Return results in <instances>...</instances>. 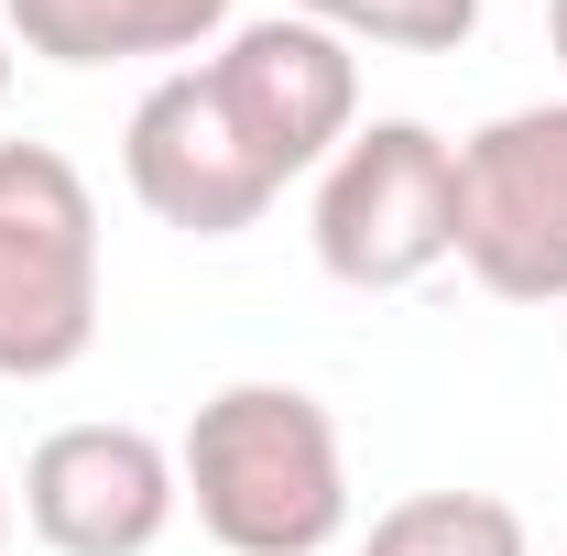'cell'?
I'll return each mask as SVG.
<instances>
[{"mask_svg": "<svg viewBox=\"0 0 567 556\" xmlns=\"http://www.w3.org/2000/svg\"><path fill=\"white\" fill-rule=\"evenodd\" d=\"M175 481L218 556H328L350 535L339 415L306 382H218L175 436Z\"/></svg>", "mask_w": 567, "mask_h": 556, "instance_id": "1", "label": "cell"}, {"mask_svg": "<svg viewBox=\"0 0 567 556\" xmlns=\"http://www.w3.org/2000/svg\"><path fill=\"white\" fill-rule=\"evenodd\" d=\"M99 349V197L55 142H0V382H66Z\"/></svg>", "mask_w": 567, "mask_h": 556, "instance_id": "2", "label": "cell"}, {"mask_svg": "<svg viewBox=\"0 0 567 556\" xmlns=\"http://www.w3.org/2000/svg\"><path fill=\"white\" fill-rule=\"evenodd\" d=\"M317 274L350 295H404L458 262V142L436 121H360L317 175Z\"/></svg>", "mask_w": 567, "mask_h": 556, "instance_id": "3", "label": "cell"}, {"mask_svg": "<svg viewBox=\"0 0 567 556\" xmlns=\"http://www.w3.org/2000/svg\"><path fill=\"white\" fill-rule=\"evenodd\" d=\"M458 262L502 306L567 295V99L502 110L458 142Z\"/></svg>", "mask_w": 567, "mask_h": 556, "instance_id": "4", "label": "cell"}, {"mask_svg": "<svg viewBox=\"0 0 567 556\" xmlns=\"http://www.w3.org/2000/svg\"><path fill=\"white\" fill-rule=\"evenodd\" d=\"M208 87L229 110V132L262 153V175H328V153L360 132V44H339L328 22L306 11H262V22H229L208 55Z\"/></svg>", "mask_w": 567, "mask_h": 556, "instance_id": "5", "label": "cell"}, {"mask_svg": "<svg viewBox=\"0 0 567 556\" xmlns=\"http://www.w3.org/2000/svg\"><path fill=\"white\" fill-rule=\"evenodd\" d=\"M175 513H186V481H175V447L153 425L87 415L22 459V524L55 556H153Z\"/></svg>", "mask_w": 567, "mask_h": 556, "instance_id": "6", "label": "cell"}, {"mask_svg": "<svg viewBox=\"0 0 567 556\" xmlns=\"http://www.w3.org/2000/svg\"><path fill=\"white\" fill-rule=\"evenodd\" d=\"M121 175H132L142 208L164 218V229H186V240H240L284 197L274 175H262V153L229 132L208 66H175V76L142 87L132 132H121Z\"/></svg>", "mask_w": 567, "mask_h": 556, "instance_id": "7", "label": "cell"}, {"mask_svg": "<svg viewBox=\"0 0 567 556\" xmlns=\"http://www.w3.org/2000/svg\"><path fill=\"white\" fill-rule=\"evenodd\" d=\"M0 33L44 66H132V55H208L229 0H0Z\"/></svg>", "mask_w": 567, "mask_h": 556, "instance_id": "8", "label": "cell"}, {"mask_svg": "<svg viewBox=\"0 0 567 556\" xmlns=\"http://www.w3.org/2000/svg\"><path fill=\"white\" fill-rule=\"evenodd\" d=\"M360 556H535V535L502 491H404L393 513H371Z\"/></svg>", "mask_w": 567, "mask_h": 556, "instance_id": "9", "label": "cell"}, {"mask_svg": "<svg viewBox=\"0 0 567 556\" xmlns=\"http://www.w3.org/2000/svg\"><path fill=\"white\" fill-rule=\"evenodd\" d=\"M306 22H328L339 44H393V55H458L481 33V0H284Z\"/></svg>", "mask_w": 567, "mask_h": 556, "instance_id": "10", "label": "cell"}, {"mask_svg": "<svg viewBox=\"0 0 567 556\" xmlns=\"http://www.w3.org/2000/svg\"><path fill=\"white\" fill-rule=\"evenodd\" d=\"M546 44H557V66H567V0H546Z\"/></svg>", "mask_w": 567, "mask_h": 556, "instance_id": "11", "label": "cell"}, {"mask_svg": "<svg viewBox=\"0 0 567 556\" xmlns=\"http://www.w3.org/2000/svg\"><path fill=\"white\" fill-rule=\"evenodd\" d=\"M11 55H22V44H11V33H0V110H11Z\"/></svg>", "mask_w": 567, "mask_h": 556, "instance_id": "12", "label": "cell"}, {"mask_svg": "<svg viewBox=\"0 0 567 556\" xmlns=\"http://www.w3.org/2000/svg\"><path fill=\"white\" fill-rule=\"evenodd\" d=\"M0 556H11V481H0Z\"/></svg>", "mask_w": 567, "mask_h": 556, "instance_id": "13", "label": "cell"}]
</instances>
